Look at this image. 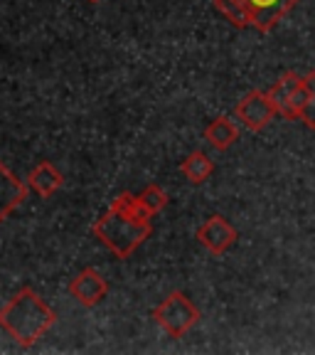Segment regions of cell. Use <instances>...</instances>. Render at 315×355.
<instances>
[{
    "label": "cell",
    "mask_w": 315,
    "mask_h": 355,
    "mask_svg": "<svg viewBox=\"0 0 315 355\" xmlns=\"http://www.w3.org/2000/svg\"><path fill=\"white\" fill-rule=\"evenodd\" d=\"M57 323V313L50 304L39 299L35 288H20L3 309H0V328L15 340L20 348H33L44 333Z\"/></svg>",
    "instance_id": "6da1fadb"
},
{
    "label": "cell",
    "mask_w": 315,
    "mask_h": 355,
    "mask_svg": "<svg viewBox=\"0 0 315 355\" xmlns=\"http://www.w3.org/2000/svg\"><path fill=\"white\" fill-rule=\"evenodd\" d=\"M91 232H94L118 259H128V257L150 237L153 227H150V220H138V217H133L131 212L121 210L116 202H111L109 210L94 222Z\"/></svg>",
    "instance_id": "7a4b0ae2"
},
{
    "label": "cell",
    "mask_w": 315,
    "mask_h": 355,
    "mask_svg": "<svg viewBox=\"0 0 315 355\" xmlns=\"http://www.w3.org/2000/svg\"><path fill=\"white\" fill-rule=\"evenodd\" d=\"M298 3L300 0H215V8L237 30L254 28L259 33H271Z\"/></svg>",
    "instance_id": "3957f363"
},
{
    "label": "cell",
    "mask_w": 315,
    "mask_h": 355,
    "mask_svg": "<svg viewBox=\"0 0 315 355\" xmlns=\"http://www.w3.org/2000/svg\"><path fill=\"white\" fill-rule=\"evenodd\" d=\"M153 318L170 338H183L190 328L197 326L199 309L183 291H172L163 304H158L153 309Z\"/></svg>",
    "instance_id": "277c9868"
},
{
    "label": "cell",
    "mask_w": 315,
    "mask_h": 355,
    "mask_svg": "<svg viewBox=\"0 0 315 355\" xmlns=\"http://www.w3.org/2000/svg\"><path fill=\"white\" fill-rule=\"evenodd\" d=\"M197 239L207 252H212L215 257H222L234 247V242L239 239V232L227 217L212 215L197 227Z\"/></svg>",
    "instance_id": "5b68a950"
},
{
    "label": "cell",
    "mask_w": 315,
    "mask_h": 355,
    "mask_svg": "<svg viewBox=\"0 0 315 355\" xmlns=\"http://www.w3.org/2000/svg\"><path fill=\"white\" fill-rule=\"evenodd\" d=\"M234 114H237V119L249 128V131L259 133L273 121L276 109H273L271 99H269V92H259V89H256V92H249V94L239 101Z\"/></svg>",
    "instance_id": "8992f818"
},
{
    "label": "cell",
    "mask_w": 315,
    "mask_h": 355,
    "mask_svg": "<svg viewBox=\"0 0 315 355\" xmlns=\"http://www.w3.org/2000/svg\"><path fill=\"white\" fill-rule=\"evenodd\" d=\"M69 294H72L74 301H79L82 306L91 309V306L101 304L109 294V282L101 277L96 269L87 266L84 272H79L77 277L69 282Z\"/></svg>",
    "instance_id": "52a82bcc"
},
{
    "label": "cell",
    "mask_w": 315,
    "mask_h": 355,
    "mask_svg": "<svg viewBox=\"0 0 315 355\" xmlns=\"http://www.w3.org/2000/svg\"><path fill=\"white\" fill-rule=\"evenodd\" d=\"M30 185L22 183L20 178L12 175V171L0 161V225L28 200Z\"/></svg>",
    "instance_id": "ba28073f"
},
{
    "label": "cell",
    "mask_w": 315,
    "mask_h": 355,
    "mask_svg": "<svg viewBox=\"0 0 315 355\" xmlns=\"http://www.w3.org/2000/svg\"><path fill=\"white\" fill-rule=\"evenodd\" d=\"M62 183H64V175H62V173L55 168V163H50V161L37 163L28 175L30 190L37 193L39 198H44V200L52 198V195L62 188Z\"/></svg>",
    "instance_id": "9c48e42d"
},
{
    "label": "cell",
    "mask_w": 315,
    "mask_h": 355,
    "mask_svg": "<svg viewBox=\"0 0 315 355\" xmlns=\"http://www.w3.org/2000/svg\"><path fill=\"white\" fill-rule=\"evenodd\" d=\"M205 141L215 150H227L239 141V128L229 116H217L210 126L205 128Z\"/></svg>",
    "instance_id": "30bf717a"
},
{
    "label": "cell",
    "mask_w": 315,
    "mask_h": 355,
    "mask_svg": "<svg viewBox=\"0 0 315 355\" xmlns=\"http://www.w3.org/2000/svg\"><path fill=\"white\" fill-rule=\"evenodd\" d=\"M180 173H183L192 185H199L215 173V163H212L210 155L202 153V150H192V153L180 163Z\"/></svg>",
    "instance_id": "8fae6325"
},
{
    "label": "cell",
    "mask_w": 315,
    "mask_h": 355,
    "mask_svg": "<svg viewBox=\"0 0 315 355\" xmlns=\"http://www.w3.org/2000/svg\"><path fill=\"white\" fill-rule=\"evenodd\" d=\"M303 82V77L296 72H286L281 79H278L276 84H273L271 89H269V99H271L273 109H276V114H286L288 109V99L294 96V92L298 89V84Z\"/></svg>",
    "instance_id": "7c38bea8"
},
{
    "label": "cell",
    "mask_w": 315,
    "mask_h": 355,
    "mask_svg": "<svg viewBox=\"0 0 315 355\" xmlns=\"http://www.w3.org/2000/svg\"><path fill=\"white\" fill-rule=\"evenodd\" d=\"M138 200H141V205L148 210V215H158V212L165 210L168 202H170V198H168V193L161 185H148V188L138 195Z\"/></svg>",
    "instance_id": "4fadbf2b"
},
{
    "label": "cell",
    "mask_w": 315,
    "mask_h": 355,
    "mask_svg": "<svg viewBox=\"0 0 315 355\" xmlns=\"http://www.w3.org/2000/svg\"><path fill=\"white\" fill-rule=\"evenodd\" d=\"M308 99H310V89H308V82H305V77H303V82L298 84V89L294 92V96L288 99V109H286V114H283V119H288V121H300V114H303Z\"/></svg>",
    "instance_id": "5bb4252c"
},
{
    "label": "cell",
    "mask_w": 315,
    "mask_h": 355,
    "mask_svg": "<svg viewBox=\"0 0 315 355\" xmlns=\"http://www.w3.org/2000/svg\"><path fill=\"white\" fill-rule=\"evenodd\" d=\"M305 82H308V89H310V99H308V104H305L303 114H300V121H303L305 128L315 131V72L305 74Z\"/></svg>",
    "instance_id": "9a60e30c"
},
{
    "label": "cell",
    "mask_w": 315,
    "mask_h": 355,
    "mask_svg": "<svg viewBox=\"0 0 315 355\" xmlns=\"http://www.w3.org/2000/svg\"><path fill=\"white\" fill-rule=\"evenodd\" d=\"M89 3H99V0H89Z\"/></svg>",
    "instance_id": "2e32d148"
}]
</instances>
